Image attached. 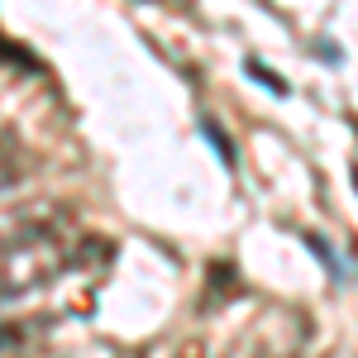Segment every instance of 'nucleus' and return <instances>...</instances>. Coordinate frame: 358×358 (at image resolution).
<instances>
[{
    "label": "nucleus",
    "mask_w": 358,
    "mask_h": 358,
    "mask_svg": "<svg viewBox=\"0 0 358 358\" xmlns=\"http://www.w3.org/2000/svg\"><path fill=\"white\" fill-rule=\"evenodd\" d=\"M206 138H210V143H215V148H220V158L229 167H234V148H229V143H224V134H220V124H210V120H206Z\"/></svg>",
    "instance_id": "nucleus-1"
},
{
    "label": "nucleus",
    "mask_w": 358,
    "mask_h": 358,
    "mask_svg": "<svg viewBox=\"0 0 358 358\" xmlns=\"http://www.w3.org/2000/svg\"><path fill=\"white\" fill-rule=\"evenodd\" d=\"M177 358H201V349H196V344H187V349H182Z\"/></svg>",
    "instance_id": "nucleus-2"
},
{
    "label": "nucleus",
    "mask_w": 358,
    "mask_h": 358,
    "mask_svg": "<svg viewBox=\"0 0 358 358\" xmlns=\"http://www.w3.org/2000/svg\"><path fill=\"white\" fill-rule=\"evenodd\" d=\"M354 187H358V167H354Z\"/></svg>",
    "instance_id": "nucleus-3"
},
{
    "label": "nucleus",
    "mask_w": 358,
    "mask_h": 358,
    "mask_svg": "<svg viewBox=\"0 0 358 358\" xmlns=\"http://www.w3.org/2000/svg\"><path fill=\"white\" fill-rule=\"evenodd\" d=\"M354 129H358V124H354Z\"/></svg>",
    "instance_id": "nucleus-4"
}]
</instances>
